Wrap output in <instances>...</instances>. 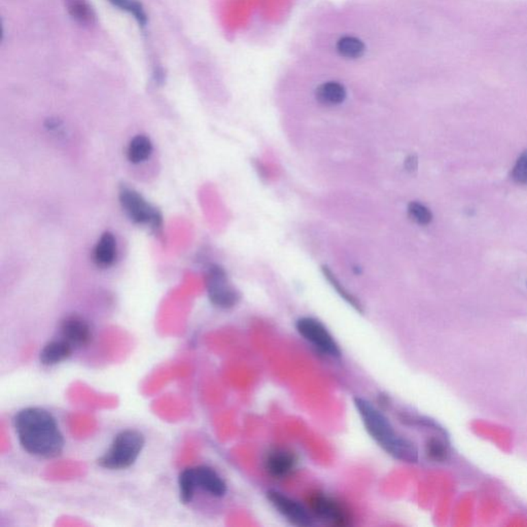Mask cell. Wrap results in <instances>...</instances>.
<instances>
[{
  "instance_id": "obj_15",
  "label": "cell",
  "mask_w": 527,
  "mask_h": 527,
  "mask_svg": "<svg viewBox=\"0 0 527 527\" xmlns=\"http://www.w3.org/2000/svg\"><path fill=\"white\" fill-rule=\"evenodd\" d=\"M75 348L65 340H54L45 345L40 354V360L44 366H55L71 358Z\"/></svg>"
},
{
  "instance_id": "obj_13",
  "label": "cell",
  "mask_w": 527,
  "mask_h": 527,
  "mask_svg": "<svg viewBox=\"0 0 527 527\" xmlns=\"http://www.w3.org/2000/svg\"><path fill=\"white\" fill-rule=\"evenodd\" d=\"M347 88L337 79L321 82L315 90V97L323 106H337L347 98Z\"/></svg>"
},
{
  "instance_id": "obj_9",
  "label": "cell",
  "mask_w": 527,
  "mask_h": 527,
  "mask_svg": "<svg viewBox=\"0 0 527 527\" xmlns=\"http://www.w3.org/2000/svg\"><path fill=\"white\" fill-rule=\"evenodd\" d=\"M60 334L62 339L71 344L75 350L89 345L93 337L91 326L79 315L65 317L61 321Z\"/></svg>"
},
{
  "instance_id": "obj_3",
  "label": "cell",
  "mask_w": 527,
  "mask_h": 527,
  "mask_svg": "<svg viewBox=\"0 0 527 527\" xmlns=\"http://www.w3.org/2000/svg\"><path fill=\"white\" fill-rule=\"evenodd\" d=\"M145 444L143 432L136 430H122L114 437L110 449L98 458V465L112 471L128 469L134 465Z\"/></svg>"
},
{
  "instance_id": "obj_20",
  "label": "cell",
  "mask_w": 527,
  "mask_h": 527,
  "mask_svg": "<svg viewBox=\"0 0 527 527\" xmlns=\"http://www.w3.org/2000/svg\"><path fill=\"white\" fill-rule=\"evenodd\" d=\"M110 1L123 11L132 14L141 25L145 26L147 24V15H145L140 3L136 0H110Z\"/></svg>"
},
{
  "instance_id": "obj_22",
  "label": "cell",
  "mask_w": 527,
  "mask_h": 527,
  "mask_svg": "<svg viewBox=\"0 0 527 527\" xmlns=\"http://www.w3.org/2000/svg\"><path fill=\"white\" fill-rule=\"evenodd\" d=\"M511 176L517 184L527 186V149L523 151L517 160Z\"/></svg>"
},
{
  "instance_id": "obj_16",
  "label": "cell",
  "mask_w": 527,
  "mask_h": 527,
  "mask_svg": "<svg viewBox=\"0 0 527 527\" xmlns=\"http://www.w3.org/2000/svg\"><path fill=\"white\" fill-rule=\"evenodd\" d=\"M153 153V143L145 135H136L131 139L127 149V157L132 164L147 161Z\"/></svg>"
},
{
  "instance_id": "obj_17",
  "label": "cell",
  "mask_w": 527,
  "mask_h": 527,
  "mask_svg": "<svg viewBox=\"0 0 527 527\" xmlns=\"http://www.w3.org/2000/svg\"><path fill=\"white\" fill-rule=\"evenodd\" d=\"M178 486H180V502L184 504L192 502L195 491L197 489L194 467H188L180 473V478H178Z\"/></svg>"
},
{
  "instance_id": "obj_21",
  "label": "cell",
  "mask_w": 527,
  "mask_h": 527,
  "mask_svg": "<svg viewBox=\"0 0 527 527\" xmlns=\"http://www.w3.org/2000/svg\"><path fill=\"white\" fill-rule=\"evenodd\" d=\"M408 213L418 225H426L432 221V211L426 205L417 201H413L408 205Z\"/></svg>"
},
{
  "instance_id": "obj_19",
  "label": "cell",
  "mask_w": 527,
  "mask_h": 527,
  "mask_svg": "<svg viewBox=\"0 0 527 527\" xmlns=\"http://www.w3.org/2000/svg\"><path fill=\"white\" fill-rule=\"evenodd\" d=\"M323 275H325L326 278L329 280V282L332 284V286H333V288L337 291L338 294H339L340 296H341L342 298L346 301V302L350 303L352 306H354L356 310L360 311V312H362L363 309L362 306H360V302H358V301L356 300V299L354 298V297L352 296V295L350 294V293L348 292V291L346 290V289L344 288L341 284H340L339 280H337V278H336L335 274L331 271V269H330L329 267H327V266H323Z\"/></svg>"
},
{
  "instance_id": "obj_2",
  "label": "cell",
  "mask_w": 527,
  "mask_h": 527,
  "mask_svg": "<svg viewBox=\"0 0 527 527\" xmlns=\"http://www.w3.org/2000/svg\"><path fill=\"white\" fill-rule=\"evenodd\" d=\"M354 406L367 432L389 455L404 463H417L418 450L415 445L399 436L382 412L363 397H354Z\"/></svg>"
},
{
  "instance_id": "obj_4",
  "label": "cell",
  "mask_w": 527,
  "mask_h": 527,
  "mask_svg": "<svg viewBox=\"0 0 527 527\" xmlns=\"http://www.w3.org/2000/svg\"><path fill=\"white\" fill-rule=\"evenodd\" d=\"M308 508L313 518H317L325 524L335 527H347L352 525L350 508L333 496L317 491L309 494Z\"/></svg>"
},
{
  "instance_id": "obj_11",
  "label": "cell",
  "mask_w": 527,
  "mask_h": 527,
  "mask_svg": "<svg viewBox=\"0 0 527 527\" xmlns=\"http://www.w3.org/2000/svg\"><path fill=\"white\" fill-rule=\"evenodd\" d=\"M334 54L345 62H358L368 53V44L356 34H344L338 36L333 44Z\"/></svg>"
},
{
  "instance_id": "obj_8",
  "label": "cell",
  "mask_w": 527,
  "mask_h": 527,
  "mask_svg": "<svg viewBox=\"0 0 527 527\" xmlns=\"http://www.w3.org/2000/svg\"><path fill=\"white\" fill-rule=\"evenodd\" d=\"M267 498L272 506L293 524L304 527L313 524V516L309 508L297 500L289 498L278 490H269L267 492Z\"/></svg>"
},
{
  "instance_id": "obj_14",
  "label": "cell",
  "mask_w": 527,
  "mask_h": 527,
  "mask_svg": "<svg viewBox=\"0 0 527 527\" xmlns=\"http://www.w3.org/2000/svg\"><path fill=\"white\" fill-rule=\"evenodd\" d=\"M117 254H118V247H117V239L114 234L110 232L102 234L94 248L93 258L96 265L102 268L110 267L116 260Z\"/></svg>"
},
{
  "instance_id": "obj_24",
  "label": "cell",
  "mask_w": 527,
  "mask_h": 527,
  "mask_svg": "<svg viewBox=\"0 0 527 527\" xmlns=\"http://www.w3.org/2000/svg\"><path fill=\"white\" fill-rule=\"evenodd\" d=\"M418 161L415 156H409L405 161V168L408 171L413 172L417 169Z\"/></svg>"
},
{
  "instance_id": "obj_10",
  "label": "cell",
  "mask_w": 527,
  "mask_h": 527,
  "mask_svg": "<svg viewBox=\"0 0 527 527\" xmlns=\"http://www.w3.org/2000/svg\"><path fill=\"white\" fill-rule=\"evenodd\" d=\"M298 459L286 449L274 448L266 454L264 467L274 479H286L296 469Z\"/></svg>"
},
{
  "instance_id": "obj_12",
  "label": "cell",
  "mask_w": 527,
  "mask_h": 527,
  "mask_svg": "<svg viewBox=\"0 0 527 527\" xmlns=\"http://www.w3.org/2000/svg\"><path fill=\"white\" fill-rule=\"evenodd\" d=\"M197 488H201L215 498H223L227 492V484L223 478L207 465L194 467Z\"/></svg>"
},
{
  "instance_id": "obj_6",
  "label": "cell",
  "mask_w": 527,
  "mask_h": 527,
  "mask_svg": "<svg viewBox=\"0 0 527 527\" xmlns=\"http://www.w3.org/2000/svg\"><path fill=\"white\" fill-rule=\"evenodd\" d=\"M207 295L209 300L221 309L233 308L240 300V295L228 280L223 268L211 265L206 274Z\"/></svg>"
},
{
  "instance_id": "obj_18",
  "label": "cell",
  "mask_w": 527,
  "mask_h": 527,
  "mask_svg": "<svg viewBox=\"0 0 527 527\" xmlns=\"http://www.w3.org/2000/svg\"><path fill=\"white\" fill-rule=\"evenodd\" d=\"M426 451L428 458L436 463H443L449 456L448 446L444 441L438 438H432L428 441Z\"/></svg>"
},
{
  "instance_id": "obj_5",
  "label": "cell",
  "mask_w": 527,
  "mask_h": 527,
  "mask_svg": "<svg viewBox=\"0 0 527 527\" xmlns=\"http://www.w3.org/2000/svg\"><path fill=\"white\" fill-rule=\"evenodd\" d=\"M119 200L123 210L133 223L149 225L153 229L161 227L162 217L159 211L134 188L121 186Z\"/></svg>"
},
{
  "instance_id": "obj_23",
  "label": "cell",
  "mask_w": 527,
  "mask_h": 527,
  "mask_svg": "<svg viewBox=\"0 0 527 527\" xmlns=\"http://www.w3.org/2000/svg\"><path fill=\"white\" fill-rule=\"evenodd\" d=\"M69 12L71 15L75 18L77 21L82 22V23H89L93 19V14H92V10L90 9L89 5L87 3L77 0L75 1L73 5L69 8Z\"/></svg>"
},
{
  "instance_id": "obj_1",
  "label": "cell",
  "mask_w": 527,
  "mask_h": 527,
  "mask_svg": "<svg viewBox=\"0 0 527 527\" xmlns=\"http://www.w3.org/2000/svg\"><path fill=\"white\" fill-rule=\"evenodd\" d=\"M14 428L22 448L40 458L59 456L64 438L54 416L42 408H25L14 417Z\"/></svg>"
},
{
  "instance_id": "obj_7",
  "label": "cell",
  "mask_w": 527,
  "mask_h": 527,
  "mask_svg": "<svg viewBox=\"0 0 527 527\" xmlns=\"http://www.w3.org/2000/svg\"><path fill=\"white\" fill-rule=\"evenodd\" d=\"M297 331L313 347L331 358H339L341 350L327 328L312 317H302L296 323Z\"/></svg>"
}]
</instances>
